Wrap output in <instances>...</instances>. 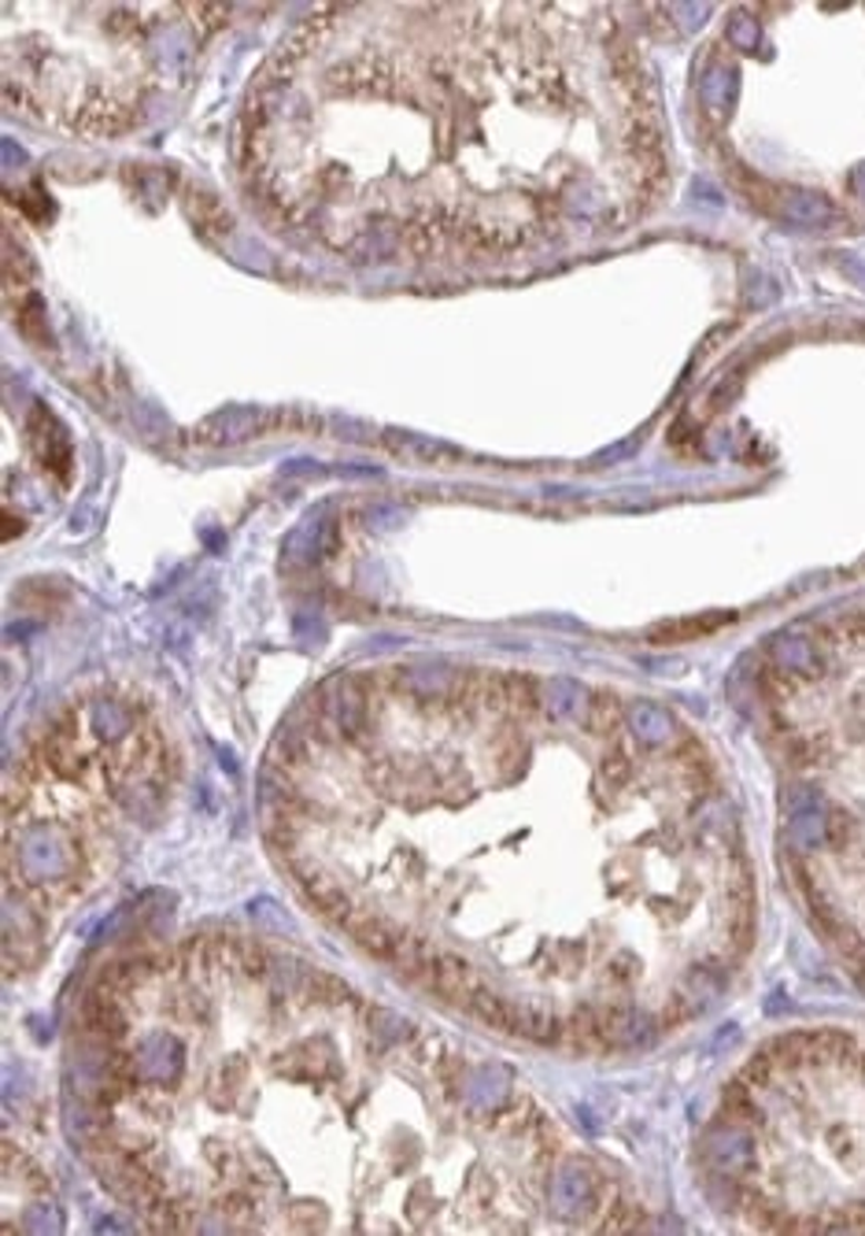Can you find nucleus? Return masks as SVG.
Wrapping results in <instances>:
<instances>
[{"label":"nucleus","instance_id":"f257e3e1","mask_svg":"<svg viewBox=\"0 0 865 1236\" xmlns=\"http://www.w3.org/2000/svg\"><path fill=\"white\" fill-rule=\"evenodd\" d=\"M344 930L352 933V941L363 948V952H370L374 959H381V963H393V955L399 952V944L407 941L410 930L404 922H393V919H377V914H359L355 911V919L344 925Z\"/></svg>","mask_w":865,"mask_h":1236},{"label":"nucleus","instance_id":"f03ea898","mask_svg":"<svg viewBox=\"0 0 865 1236\" xmlns=\"http://www.w3.org/2000/svg\"><path fill=\"white\" fill-rule=\"evenodd\" d=\"M732 615H699V618H688V622H670V626H654L648 634L654 645H681V641H699V637L721 630V626H729Z\"/></svg>","mask_w":865,"mask_h":1236},{"label":"nucleus","instance_id":"7ed1b4c3","mask_svg":"<svg viewBox=\"0 0 865 1236\" xmlns=\"http://www.w3.org/2000/svg\"><path fill=\"white\" fill-rule=\"evenodd\" d=\"M721 1118L725 1122H759L762 1111L754 1103V1088H747L743 1081H732L721 1092Z\"/></svg>","mask_w":865,"mask_h":1236},{"label":"nucleus","instance_id":"20e7f679","mask_svg":"<svg viewBox=\"0 0 865 1236\" xmlns=\"http://www.w3.org/2000/svg\"><path fill=\"white\" fill-rule=\"evenodd\" d=\"M625 722V711H621L618 697H610V692H599L592 700V708H588V726H592L596 733H614L618 726Z\"/></svg>","mask_w":865,"mask_h":1236},{"label":"nucleus","instance_id":"39448f33","mask_svg":"<svg viewBox=\"0 0 865 1236\" xmlns=\"http://www.w3.org/2000/svg\"><path fill=\"white\" fill-rule=\"evenodd\" d=\"M307 996L315 1000V1003H333V1007H344V1003H348L355 992L344 985L340 977H333V974H311L307 977Z\"/></svg>","mask_w":865,"mask_h":1236},{"label":"nucleus","instance_id":"423d86ee","mask_svg":"<svg viewBox=\"0 0 865 1236\" xmlns=\"http://www.w3.org/2000/svg\"><path fill=\"white\" fill-rule=\"evenodd\" d=\"M599 770H603V778L610 781V786H621V781L629 778V756L621 752V748H610V752L603 756V763H599Z\"/></svg>","mask_w":865,"mask_h":1236}]
</instances>
